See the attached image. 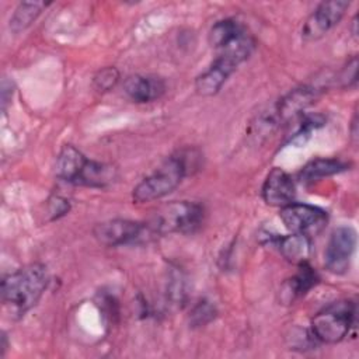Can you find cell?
<instances>
[{"mask_svg": "<svg viewBox=\"0 0 359 359\" xmlns=\"http://www.w3.org/2000/svg\"><path fill=\"white\" fill-rule=\"evenodd\" d=\"M199 154L195 150H181L170 156L156 171L143 178L132 192L137 203L151 202L171 194L198 167Z\"/></svg>", "mask_w": 359, "mask_h": 359, "instance_id": "1", "label": "cell"}, {"mask_svg": "<svg viewBox=\"0 0 359 359\" xmlns=\"http://www.w3.org/2000/svg\"><path fill=\"white\" fill-rule=\"evenodd\" d=\"M49 283L48 268L34 262L8 273L1 280V300L17 317L24 316L42 297Z\"/></svg>", "mask_w": 359, "mask_h": 359, "instance_id": "2", "label": "cell"}, {"mask_svg": "<svg viewBox=\"0 0 359 359\" xmlns=\"http://www.w3.org/2000/svg\"><path fill=\"white\" fill-rule=\"evenodd\" d=\"M202 220L203 208L199 203L180 201L163 205L146 224L154 234L194 233Z\"/></svg>", "mask_w": 359, "mask_h": 359, "instance_id": "3", "label": "cell"}, {"mask_svg": "<svg viewBox=\"0 0 359 359\" xmlns=\"http://www.w3.org/2000/svg\"><path fill=\"white\" fill-rule=\"evenodd\" d=\"M355 320V303L346 299L337 300L321 309L311 318L310 327L314 339L325 344L342 341Z\"/></svg>", "mask_w": 359, "mask_h": 359, "instance_id": "4", "label": "cell"}, {"mask_svg": "<svg viewBox=\"0 0 359 359\" xmlns=\"http://www.w3.org/2000/svg\"><path fill=\"white\" fill-rule=\"evenodd\" d=\"M279 217L287 230L292 233L304 234L307 237L320 233L328 220L324 209L299 202H290L289 205L282 206Z\"/></svg>", "mask_w": 359, "mask_h": 359, "instance_id": "5", "label": "cell"}, {"mask_svg": "<svg viewBox=\"0 0 359 359\" xmlns=\"http://www.w3.org/2000/svg\"><path fill=\"white\" fill-rule=\"evenodd\" d=\"M150 229L146 223L128 220V219H111L94 226L93 234L95 240L108 247H116L123 244L136 243L150 234Z\"/></svg>", "mask_w": 359, "mask_h": 359, "instance_id": "6", "label": "cell"}, {"mask_svg": "<svg viewBox=\"0 0 359 359\" xmlns=\"http://www.w3.org/2000/svg\"><path fill=\"white\" fill-rule=\"evenodd\" d=\"M356 245V231L351 226L337 227L327 243L324 252L325 268L335 273L342 275L348 271Z\"/></svg>", "mask_w": 359, "mask_h": 359, "instance_id": "7", "label": "cell"}, {"mask_svg": "<svg viewBox=\"0 0 359 359\" xmlns=\"http://www.w3.org/2000/svg\"><path fill=\"white\" fill-rule=\"evenodd\" d=\"M348 7L349 1L345 0H331L320 3L306 20L302 28V38L304 41H316L324 36L341 21Z\"/></svg>", "mask_w": 359, "mask_h": 359, "instance_id": "8", "label": "cell"}, {"mask_svg": "<svg viewBox=\"0 0 359 359\" xmlns=\"http://www.w3.org/2000/svg\"><path fill=\"white\" fill-rule=\"evenodd\" d=\"M238 65H241V62L237 57L227 53H219V56L209 66V69L196 77V93L205 97L215 95L227 81V79L234 73Z\"/></svg>", "mask_w": 359, "mask_h": 359, "instance_id": "9", "label": "cell"}, {"mask_svg": "<svg viewBox=\"0 0 359 359\" xmlns=\"http://www.w3.org/2000/svg\"><path fill=\"white\" fill-rule=\"evenodd\" d=\"M262 199L271 206H286L293 202L296 187L292 177L282 168H272L262 184Z\"/></svg>", "mask_w": 359, "mask_h": 359, "instance_id": "10", "label": "cell"}, {"mask_svg": "<svg viewBox=\"0 0 359 359\" xmlns=\"http://www.w3.org/2000/svg\"><path fill=\"white\" fill-rule=\"evenodd\" d=\"M317 97H318V90L310 86H302L290 90L272 108L278 123L296 118L306 108L314 104Z\"/></svg>", "mask_w": 359, "mask_h": 359, "instance_id": "11", "label": "cell"}, {"mask_svg": "<svg viewBox=\"0 0 359 359\" xmlns=\"http://www.w3.org/2000/svg\"><path fill=\"white\" fill-rule=\"evenodd\" d=\"M123 93L135 102H150L165 93V83L157 76L133 74L125 79Z\"/></svg>", "mask_w": 359, "mask_h": 359, "instance_id": "12", "label": "cell"}, {"mask_svg": "<svg viewBox=\"0 0 359 359\" xmlns=\"http://www.w3.org/2000/svg\"><path fill=\"white\" fill-rule=\"evenodd\" d=\"M88 160L73 144H66L56 157V175L66 182L79 185Z\"/></svg>", "mask_w": 359, "mask_h": 359, "instance_id": "13", "label": "cell"}, {"mask_svg": "<svg viewBox=\"0 0 359 359\" xmlns=\"http://www.w3.org/2000/svg\"><path fill=\"white\" fill-rule=\"evenodd\" d=\"M299 271L289 279H286L280 287V300L285 304L293 303L296 299L304 296L318 282L317 272L309 265V262L297 265Z\"/></svg>", "mask_w": 359, "mask_h": 359, "instance_id": "14", "label": "cell"}, {"mask_svg": "<svg viewBox=\"0 0 359 359\" xmlns=\"http://www.w3.org/2000/svg\"><path fill=\"white\" fill-rule=\"evenodd\" d=\"M276 245L283 258L294 265L309 262L311 255V238L304 234L292 233L283 237H278Z\"/></svg>", "mask_w": 359, "mask_h": 359, "instance_id": "15", "label": "cell"}, {"mask_svg": "<svg viewBox=\"0 0 359 359\" xmlns=\"http://www.w3.org/2000/svg\"><path fill=\"white\" fill-rule=\"evenodd\" d=\"M245 32L244 27L233 20V18H224L217 21L209 31V43L215 49H223L231 42H234L238 36H241Z\"/></svg>", "mask_w": 359, "mask_h": 359, "instance_id": "16", "label": "cell"}, {"mask_svg": "<svg viewBox=\"0 0 359 359\" xmlns=\"http://www.w3.org/2000/svg\"><path fill=\"white\" fill-rule=\"evenodd\" d=\"M48 6L49 4L45 1H22V3H20L10 18V29L13 32L24 31L39 17V14Z\"/></svg>", "mask_w": 359, "mask_h": 359, "instance_id": "17", "label": "cell"}, {"mask_svg": "<svg viewBox=\"0 0 359 359\" xmlns=\"http://www.w3.org/2000/svg\"><path fill=\"white\" fill-rule=\"evenodd\" d=\"M346 168L348 165L337 158H316L302 168L300 178L302 181H314L323 177L342 172Z\"/></svg>", "mask_w": 359, "mask_h": 359, "instance_id": "18", "label": "cell"}, {"mask_svg": "<svg viewBox=\"0 0 359 359\" xmlns=\"http://www.w3.org/2000/svg\"><path fill=\"white\" fill-rule=\"evenodd\" d=\"M217 311L216 307L208 300H199L189 313L191 327H203L215 320Z\"/></svg>", "mask_w": 359, "mask_h": 359, "instance_id": "19", "label": "cell"}, {"mask_svg": "<svg viewBox=\"0 0 359 359\" xmlns=\"http://www.w3.org/2000/svg\"><path fill=\"white\" fill-rule=\"evenodd\" d=\"M119 81V72L116 67L108 66L97 72V74L93 79V86L98 93L109 91L116 86Z\"/></svg>", "mask_w": 359, "mask_h": 359, "instance_id": "20", "label": "cell"}, {"mask_svg": "<svg viewBox=\"0 0 359 359\" xmlns=\"http://www.w3.org/2000/svg\"><path fill=\"white\" fill-rule=\"evenodd\" d=\"M356 77H358V59L353 57L351 62H348V65L342 69L341 74H339V81L344 87H349L352 84L356 83Z\"/></svg>", "mask_w": 359, "mask_h": 359, "instance_id": "21", "label": "cell"}, {"mask_svg": "<svg viewBox=\"0 0 359 359\" xmlns=\"http://www.w3.org/2000/svg\"><path fill=\"white\" fill-rule=\"evenodd\" d=\"M69 212V202L59 196L53 198L49 203V213H52V219H57Z\"/></svg>", "mask_w": 359, "mask_h": 359, "instance_id": "22", "label": "cell"}, {"mask_svg": "<svg viewBox=\"0 0 359 359\" xmlns=\"http://www.w3.org/2000/svg\"><path fill=\"white\" fill-rule=\"evenodd\" d=\"M356 25H358V21H356V15H355V17H353V20H352V34H353V35H356V34H358Z\"/></svg>", "mask_w": 359, "mask_h": 359, "instance_id": "23", "label": "cell"}]
</instances>
